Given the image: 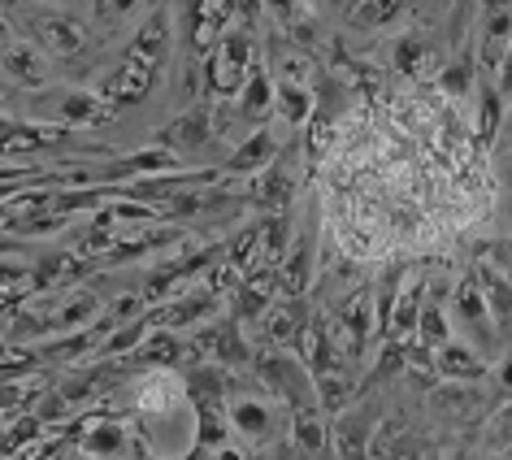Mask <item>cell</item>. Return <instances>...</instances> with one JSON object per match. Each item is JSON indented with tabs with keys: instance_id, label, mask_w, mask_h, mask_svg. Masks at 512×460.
<instances>
[{
	"instance_id": "cell-2",
	"label": "cell",
	"mask_w": 512,
	"mask_h": 460,
	"mask_svg": "<svg viewBox=\"0 0 512 460\" xmlns=\"http://www.w3.org/2000/svg\"><path fill=\"white\" fill-rule=\"evenodd\" d=\"M469 356H473V352H465V348H443L439 369H443V374H456V378H478L482 365L469 361Z\"/></svg>"
},
{
	"instance_id": "cell-3",
	"label": "cell",
	"mask_w": 512,
	"mask_h": 460,
	"mask_svg": "<svg viewBox=\"0 0 512 460\" xmlns=\"http://www.w3.org/2000/svg\"><path fill=\"white\" fill-rule=\"evenodd\" d=\"M421 335L426 339H443V326H439V309L426 313V326H421Z\"/></svg>"
},
{
	"instance_id": "cell-1",
	"label": "cell",
	"mask_w": 512,
	"mask_h": 460,
	"mask_svg": "<svg viewBox=\"0 0 512 460\" xmlns=\"http://www.w3.org/2000/svg\"><path fill=\"white\" fill-rule=\"evenodd\" d=\"M5 74L18 79V83H44V61L31 53V44L14 40L5 48Z\"/></svg>"
}]
</instances>
